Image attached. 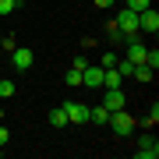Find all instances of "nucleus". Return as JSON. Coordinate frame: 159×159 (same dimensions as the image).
<instances>
[{"label":"nucleus","instance_id":"obj_1","mask_svg":"<svg viewBox=\"0 0 159 159\" xmlns=\"http://www.w3.org/2000/svg\"><path fill=\"white\" fill-rule=\"evenodd\" d=\"M110 131L120 134V138H127L131 131H134V117H131L127 110H113V113H110Z\"/></svg>","mask_w":159,"mask_h":159},{"label":"nucleus","instance_id":"obj_2","mask_svg":"<svg viewBox=\"0 0 159 159\" xmlns=\"http://www.w3.org/2000/svg\"><path fill=\"white\" fill-rule=\"evenodd\" d=\"M113 21H117V29L124 32L127 39H134V35H142V32H138V11H127V7H124V11H120V14L113 18Z\"/></svg>","mask_w":159,"mask_h":159},{"label":"nucleus","instance_id":"obj_3","mask_svg":"<svg viewBox=\"0 0 159 159\" xmlns=\"http://www.w3.org/2000/svg\"><path fill=\"white\" fill-rule=\"evenodd\" d=\"M138 32H148V35H156V32H159V14L152 11V7L138 11Z\"/></svg>","mask_w":159,"mask_h":159},{"label":"nucleus","instance_id":"obj_4","mask_svg":"<svg viewBox=\"0 0 159 159\" xmlns=\"http://www.w3.org/2000/svg\"><path fill=\"white\" fill-rule=\"evenodd\" d=\"M64 113H67V124H89V106L85 102H64Z\"/></svg>","mask_w":159,"mask_h":159},{"label":"nucleus","instance_id":"obj_5","mask_svg":"<svg viewBox=\"0 0 159 159\" xmlns=\"http://www.w3.org/2000/svg\"><path fill=\"white\" fill-rule=\"evenodd\" d=\"M81 85L102 89V67H99V64H85V67H81Z\"/></svg>","mask_w":159,"mask_h":159},{"label":"nucleus","instance_id":"obj_6","mask_svg":"<svg viewBox=\"0 0 159 159\" xmlns=\"http://www.w3.org/2000/svg\"><path fill=\"white\" fill-rule=\"evenodd\" d=\"M145 50H148V46L134 35V39H127V53H124V60H131V64H145Z\"/></svg>","mask_w":159,"mask_h":159},{"label":"nucleus","instance_id":"obj_7","mask_svg":"<svg viewBox=\"0 0 159 159\" xmlns=\"http://www.w3.org/2000/svg\"><path fill=\"white\" fill-rule=\"evenodd\" d=\"M11 57H14V67H18V71H29V67H32V60H35V53H32V50H25V46H14Z\"/></svg>","mask_w":159,"mask_h":159},{"label":"nucleus","instance_id":"obj_8","mask_svg":"<svg viewBox=\"0 0 159 159\" xmlns=\"http://www.w3.org/2000/svg\"><path fill=\"white\" fill-rule=\"evenodd\" d=\"M134 156H138V159H156V156H159V142H156V138H142L138 148H134Z\"/></svg>","mask_w":159,"mask_h":159},{"label":"nucleus","instance_id":"obj_9","mask_svg":"<svg viewBox=\"0 0 159 159\" xmlns=\"http://www.w3.org/2000/svg\"><path fill=\"white\" fill-rule=\"evenodd\" d=\"M102 106L113 113V110H124V89H106V99H102Z\"/></svg>","mask_w":159,"mask_h":159},{"label":"nucleus","instance_id":"obj_10","mask_svg":"<svg viewBox=\"0 0 159 159\" xmlns=\"http://www.w3.org/2000/svg\"><path fill=\"white\" fill-rule=\"evenodd\" d=\"M89 120H92V124H110V110L102 106V102H99V106H89Z\"/></svg>","mask_w":159,"mask_h":159},{"label":"nucleus","instance_id":"obj_11","mask_svg":"<svg viewBox=\"0 0 159 159\" xmlns=\"http://www.w3.org/2000/svg\"><path fill=\"white\" fill-rule=\"evenodd\" d=\"M46 120H50L53 127H67V113H64V106H57V110H50V117H46Z\"/></svg>","mask_w":159,"mask_h":159},{"label":"nucleus","instance_id":"obj_12","mask_svg":"<svg viewBox=\"0 0 159 159\" xmlns=\"http://www.w3.org/2000/svg\"><path fill=\"white\" fill-rule=\"evenodd\" d=\"M106 39H110V43H113V46H120V43H124V39H127V35H124V32H120V29H117V21H110V25H106Z\"/></svg>","mask_w":159,"mask_h":159},{"label":"nucleus","instance_id":"obj_13","mask_svg":"<svg viewBox=\"0 0 159 159\" xmlns=\"http://www.w3.org/2000/svg\"><path fill=\"white\" fill-rule=\"evenodd\" d=\"M131 78H138V81H152V67H148V64H134Z\"/></svg>","mask_w":159,"mask_h":159},{"label":"nucleus","instance_id":"obj_14","mask_svg":"<svg viewBox=\"0 0 159 159\" xmlns=\"http://www.w3.org/2000/svg\"><path fill=\"white\" fill-rule=\"evenodd\" d=\"M14 92H18V89H14V81H7V78H0V99H11Z\"/></svg>","mask_w":159,"mask_h":159},{"label":"nucleus","instance_id":"obj_15","mask_svg":"<svg viewBox=\"0 0 159 159\" xmlns=\"http://www.w3.org/2000/svg\"><path fill=\"white\" fill-rule=\"evenodd\" d=\"M138 124H142V127H156V124H159V106H152V110H148V117L138 120Z\"/></svg>","mask_w":159,"mask_h":159},{"label":"nucleus","instance_id":"obj_16","mask_svg":"<svg viewBox=\"0 0 159 159\" xmlns=\"http://www.w3.org/2000/svg\"><path fill=\"white\" fill-rule=\"evenodd\" d=\"M81 85V71L78 67H67V89H78Z\"/></svg>","mask_w":159,"mask_h":159},{"label":"nucleus","instance_id":"obj_17","mask_svg":"<svg viewBox=\"0 0 159 159\" xmlns=\"http://www.w3.org/2000/svg\"><path fill=\"white\" fill-rule=\"evenodd\" d=\"M127 11H145V7H152V0H124Z\"/></svg>","mask_w":159,"mask_h":159},{"label":"nucleus","instance_id":"obj_18","mask_svg":"<svg viewBox=\"0 0 159 159\" xmlns=\"http://www.w3.org/2000/svg\"><path fill=\"white\" fill-rule=\"evenodd\" d=\"M117 60H120V57H117L113 50H110V53H102V60H99V67H117Z\"/></svg>","mask_w":159,"mask_h":159},{"label":"nucleus","instance_id":"obj_19","mask_svg":"<svg viewBox=\"0 0 159 159\" xmlns=\"http://www.w3.org/2000/svg\"><path fill=\"white\" fill-rule=\"evenodd\" d=\"M117 71H120V78H131V71H134V64H131V60H117Z\"/></svg>","mask_w":159,"mask_h":159},{"label":"nucleus","instance_id":"obj_20","mask_svg":"<svg viewBox=\"0 0 159 159\" xmlns=\"http://www.w3.org/2000/svg\"><path fill=\"white\" fill-rule=\"evenodd\" d=\"M145 64H148V67H159V50H145Z\"/></svg>","mask_w":159,"mask_h":159},{"label":"nucleus","instance_id":"obj_21","mask_svg":"<svg viewBox=\"0 0 159 159\" xmlns=\"http://www.w3.org/2000/svg\"><path fill=\"white\" fill-rule=\"evenodd\" d=\"M14 7H18V0H0V14H11Z\"/></svg>","mask_w":159,"mask_h":159},{"label":"nucleus","instance_id":"obj_22","mask_svg":"<svg viewBox=\"0 0 159 159\" xmlns=\"http://www.w3.org/2000/svg\"><path fill=\"white\" fill-rule=\"evenodd\" d=\"M0 46H4V50H7V53H11V50H14V46H18V43H14V35H4V39H0Z\"/></svg>","mask_w":159,"mask_h":159},{"label":"nucleus","instance_id":"obj_23","mask_svg":"<svg viewBox=\"0 0 159 159\" xmlns=\"http://www.w3.org/2000/svg\"><path fill=\"white\" fill-rule=\"evenodd\" d=\"M7 142H11V131H7L4 124H0V145H7Z\"/></svg>","mask_w":159,"mask_h":159},{"label":"nucleus","instance_id":"obj_24","mask_svg":"<svg viewBox=\"0 0 159 159\" xmlns=\"http://www.w3.org/2000/svg\"><path fill=\"white\" fill-rule=\"evenodd\" d=\"M96 7H113V0H96Z\"/></svg>","mask_w":159,"mask_h":159},{"label":"nucleus","instance_id":"obj_25","mask_svg":"<svg viewBox=\"0 0 159 159\" xmlns=\"http://www.w3.org/2000/svg\"><path fill=\"white\" fill-rule=\"evenodd\" d=\"M0 156H4V145H0Z\"/></svg>","mask_w":159,"mask_h":159},{"label":"nucleus","instance_id":"obj_26","mask_svg":"<svg viewBox=\"0 0 159 159\" xmlns=\"http://www.w3.org/2000/svg\"><path fill=\"white\" fill-rule=\"evenodd\" d=\"M0 120H4V110H0Z\"/></svg>","mask_w":159,"mask_h":159}]
</instances>
